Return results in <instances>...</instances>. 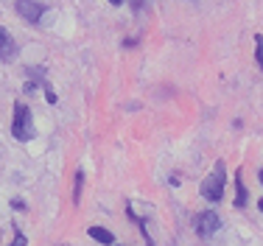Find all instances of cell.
Instances as JSON below:
<instances>
[{
  "label": "cell",
  "mask_w": 263,
  "mask_h": 246,
  "mask_svg": "<svg viewBox=\"0 0 263 246\" xmlns=\"http://www.w3.org/2000/svg\"><path fill=\"white\" fill-rule=\"evenodd\" d=\"M11 135H14L17 140H23V143L34 140L36 129H34V121H31V112H28V106H23V104H14V123H11Z\"/></svg>",
  "instance_id": "6da1fadb"
},
{
  "label": "cell",
  "mask_w": 263,
  "mask_h": 246,
  "mask_svg": "<svg viewBox=\"0 0 263 246\" xmlns=\"http://www.w3.org/2000/svg\"><path fill=\"white\" fill-rule=\"evenodd\" d=\"M224 162H216V168H213V174L208 179L202 182V196L208 201H221L224 196Z\"/></svg>",
  "instance_id": "7a4b0ae2"
},
{
  "label": "cell",
  "mask_w": 263,
  "mask_h": 246,
  "mask_svg": "<svg viewBox=\"0 0 263 246\" xmlns=\"http://www.w3.org/2000/svg\"><path fill=\"white\" fill-rule=\"evenodd\" d=\"M221 226V218L216 216V213H199L196 216V232H199V238H210L213 232Z\"/></svg>",
  "instance_id": "3957f363"
},
{
  "label": "cell",
  "mask_w": 263,
  "mask_h": 246,
  "mask_svg": "<svg viewBox=\"0 0 263 246\" xmlns=\"http://www.w3.org/2000/svg\"><path fill=\"white\" fill-rule=\"evenodd\" d=\"M17 11H20L28 23H36L42 17V6L36 3V0H17Z\"/></svg>",
  "instance_id": "277c9868"
},
{
  "label": "cell",
  "mask_w": 263,
  "mask_h": 246,
  "mask_svg": "<svg viewBox=\"0 0 263 246\" xmlns=\"http://www.w3.org/2000/svg\"><path fill=\"white\" fill-rule=\"evenodd\" d=\"M14 53H17V48H14V40L9 36V31L0 25V56L3 59H14Z\"/></svg>",
  "instance_id": "5b68a950"
},
{
  "label": "cell",
  "mask_w": 263,
  "mask_h": 246,
  "mask_svg": "<svg viewBox=\"0 0 263 246\" xmlns=\"http://www.w3.org/2000/svg\"><path fill=\"white\" fill-rule=\"evenodd\" d=\"M90 238L98 243H112L115 241V235H112L109 230H104V226H90Z\"/></svg>",
  "instance_id": "8992f818"
},
{
  "label": "cell",
  "mask_w": 263,
  "mask_h": 246,
  "mask_svg": "<svg viewBox=\"0 0 263 246\" xmlns=\"http://www.w3.org/2000/svg\"><path fill=\"white\" fill-rule=\"evenodd\" d=\"M235 204H238V207L247 204V187H243V168L238 171V182H235Z\"/></svg>",
  "instance_id": "52a82bcc"
},
{
  "label": "cell",
  "mask_w": 263,
  "mask_h": 246,
  "mask_svg": "<svg viewBox=\"0 0 263 246\" xmlns=\"http://www.w3.org/2000/svg\"><path fill=\"white\" fill-rule=\"evenodd\" d=\"M255 42H258V65L263 67V36L258 34V36H255Z\"/></svg>",
  "instance_id": "ba28073f"
},
{
  "label": "cell",
  "mask_w": 263,
  "mask_h": 246,
  "mask_svg": "<svg viewBox=\"0 0 263 246\" xmlns=\"http://www.w3.org/2000/svg\"><path fill=\"white\" fill-rule=\"evenodd\" d=\"M81 182H84V174H76V199L81 196Z\"/></svg>",
  "instance_id": "9c48e42d"
},
{
  "label": "cell",
  "mask_w": 263,
  "mask_h": 246,
  "mask_svg": "<svg viewBox=\"0 0 263 246\" xmlns=\"http://www.w3.org/2000/svg\"><path fill=\"white\" fill-rule=\"evenodd\" d=\"M135 3V9H143V6H148V3H154V0H132Z\"/></svg>",
  "instance_id": "30bf717a"
},
{
  "label": "cell",
  "mask_w": 263,
  "mask_h": 246,
  "mask_svg": "<svg viewBox=\"0 0 263 246\" xmlns=\"http://www.w3.org/2000/svg\"><path fill=\"white\" fill-rule=\"evenodd\" d=\"M11 207H14V210H26V204H23L20 199H14V201H11Z\"/></svg>",
  "instance_id": "8fae6325"
},
{
  "label": "cell",
  "mask_w": 263,
  "mask_h": 246,
  "mask_svg": "<svg viewBox=\"0 0 263 246\" xmlns=\"http://www.w3.org/2000/svg\"><path fill=\"white\" fill-rule=\"evenodd\" d=\"M109 3H112V6H121V3H123V0H109Z\"/></svg>",
  "instance_id": "7c38bea8"
},
{
  "label": "cell",
  "mask_w": 263,
  "mask_h": 246,
  "mask_svg": "<svg viewBox=\"0 0 263 246\" xmlns=\"http://www.w3.org/2000/svg\"><path fill=\"white\" fill-rule=\"evenodd\" d=\"M258 179H260V185H263V171H260V174H258Z\"/></svg>",
  "instance_id": "4fadbf2b"
},
{
  "label": "cell",
  "mask_w": 263,
  "mask_h": 246,
  "mask_svg": "<svg viewBox=\"0 0 263 246\" xmlns=\"http://www.w3.org/2000/svg\"><path fill=\"white\" fill-rule=\"evenodd\" d=\"M260 210H263V199H260Z\"/></svg>",
  "instance_id": "5bb4252c"
}]
</instances>
